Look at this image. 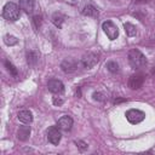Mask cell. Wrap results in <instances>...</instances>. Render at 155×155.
Segmentation results:
<instances>
[{
	"label": "cell",
	"mask_w": 155,
	"mask_h": 155,
	"mask_svg": "<svg viewBox=\"0 0 155 155\" xmlns=\"http://www.w3.org/2000/svg\"><path fill=\"white\" fill-rule=\"evenodd\" d=\"M127 58H128L130 65H131L133 69H140V68H143V67L147 64V58H145V56H144L139 50H136V48L128 51Z\"/></svg>",
	"instance_id": "obj_1"
},
{
	"label": "cell",
	"mask_w": 155,
	"mask_h": 155,
	"mask_svg": "<svg viewBox=\"0 0 155 155\" xmlns=\"http://www.w3.org/2000/svg\"><path fill=\"white\" fill-rule=\"evenodd\" d=\"M2 17L7 21H16L19 17V7L15 2L5 4L2 8Z\"/></svg>",
	"instance_id": "obj_2"
},
{
	"label": "cell",
	"mask_w": 155,
	"mask_h": 155,
	"mask_svg": "<svg viewBox=\"0 0 155 155\" xmlns=\"http://www.w3.org/2000/svg\"><path fill=\"white\" fill-rule=\"evenodd\" d=\"M125 115H126V119L128 120V122H131L133 125L139 124L145 119V114L142 110H138V109H130V110L126 111Z\"/></svg>",
	"instance_id": "obj_3"
},
{
	"label": "cell",
	"mask_w": 155,
	"mask_h": 155,
	"mask_svg": "<svg viewBox=\"0 0 155 155\" xmlns=\"http://www.w3.org/2000/svg\"><path fill=\"white\" fill-rule=\"evenodd\" d=\"M102 29L103 31L107 34V36L110 39V40H115L119 35V30H117V27L111 22V21H105L102 23Z\"/></svg>",
	"instance_id": "obj_4"
},
{
	"label": "cell",
	"mask_w": 155,
	"mask_h": 155,
	"mask_svg": "<svg viewBox=\"0 0 155 155\" xmlns=\"http://www.w3.org/2000/svg\"><path fill=\"white\" fill-rule=\"evenodd\" d=\"M99 61V56L94 52H88L87 54H85L82 58H81V64L84 68L86 69H91L93 68Z\"/></svg>",
	"instance_id": "obj_5"
},
{
	"label": "cell",
	"mask_w": 155,
	"mask_h": 155,
	"mask_svg": "<svg viewBox=\"0 0 155 155\" xmlns=\"http://www.w3.org/2000/svg\"><path fill=\"white\" fill-rule=\"evenodd\" d=\"M61 128L58 126H51L48 127L47 130V139L51 144L53 145H57L59 142H61V138H62V134H61Z\"/></svg>",
	"instance_id": "obj_6"
},
{
	"label": "cell",
	"mask_w": 155,
	"mask_h": 155,
	"mask_svg": "<svg viewBox=\"0 0 155 155\" xmlns=\"http://www.w3.org/2000/svg\"><path fill=\"white\" fill-rule=\"evenodd\" d=\"M47 88L50 92L54 93V94H61L64 92V84L61 80L57 79H51L47 82Z\"/></svg>",
	"instance_id": "obj_7"
},
{
	"label": "cell",
	"mask_w": 155,
	"mask_h": 155,
	"mask_svg": "<svg viewBox=\"0 0 155 155\" xmlns=\"http://www.w3.org/2000/svg\"><path fill=\"white\" fill-rule=\"evenodd\" d=\"M144 82V76L142 74H133L128 79V87L131 90H138Z\"/></svg>",
	"instance_id": "obj_8"
},
{
	"label": "cell",
	"mask_w": 155,
	"mask_h": 155,
	"mask_svg": "<svg viewBox=\"0 0 155 155\" xmlns=\"http://www.w3.org/2000/svg\"><path fill=\"white\" fill-rule=\"evenodd\" d=\"M61 68L64 73H74L78 69V62L71 58H67L61 63Z\"/></svg>",
	"instance_id": "obj_9"
},
{
	"label": "cell",
	"mask_w": 155,
	"mask_h": 155,
	"mask_svg": "<svg viewBox=\"0 0 155 155\" xmlns=\"http://www.w3.org/2000/svg\"><path fill=\"white\" fill-rule=\"evenodd\" d=\"M57 126L63 131H70L73 126V119L68 115H64L57 121Z\"/></svg>",
	"instance_id": "obj_10"
},
{
	"label": "cell",
	"mask_w": 155,
	"mask_h": 155,
	"mask_svg": "<svg viewBox=\"0 0 155 155\" xmlns=\"http://www.w3.org/2000/svg\"><path fill=\"white\" fill-rule=\"evenodd\" d=\"M19 7L27 13H33L35 7V0H19Z\"/></svg>",
	"instance_id": "obj_11"
},
{
	"label": "cell",
	"mask_w": 155,
	"mask_h": 155,
	"mask_svg": "<svg viewBox=\"0 0 155 155\" xmlns=\"http://www.w3.org/2000/svg\"><path fill=\"white\" fill-rule=\"evenodd\" d=\"M17 117L21 122L23 124H30L33 121V114L31 111L29 110H21L18 114H17Z\"/></svg>",
	"instance_id": "obj_12"
},
{
	"label": "cell",
	"mask_w": 155,
	"mask_h": 155,
	"mask_svg": "<svg viewBox=\"0 0 155 155\" xmlns=\"http://www.w3.org/2000/svg\"><path fill=\"white\" fill-rule=\"evenodd\" d=\"M30 132H31V130H30V126H21V127L18 128V132H17V137H18V139H19V140L24 142V140H27V139L29 138V136H30Z\"/></svg>",
	"instance_id": "obj_13"
},
{
	"label": "cell",
	"mask_w": 155,
	"mask_h": 155,
	"mask_svg": "<svg viewBox=\"0 0 155 155\" xmlns=\"http://www.w3.org/2000/svg\"><path fill=\"white\" fill-rule=\"evenodd\" d=\"M82 15L88 16V17H94V16L98 15V11L96 10L94 6H92V5H86V6L84 7V10H82Z\"/></svg>",
	"instance_id": "obj_14"
},
{
	"label": "cell",
	"mask_w": 155,
	"mask_h": 155,
	"mask_svg": "<svg viewBox=\"0 0 155 155\" xmlns=\"http://www.w3.org/2000/svg\"><path fill=\"white\" fill-rule=\"evenodd\" d=\"M38 58H39V57H38V53L34 52V51H30V52L27 53V62H28V64H29L30 67H35V65H36Z\"/></svg>",
	"instance_id": "obj_15"
},
{
	"label": "cell",
	"mask_w": 155,
	"mask_h": 155,
	"mask_svg": "<svg viewBox=\"0 0 155 155\" xmlns=\"http://www.w3.org/2000/svg\"><path fill=\"white\" fill-rule=\"evenodd\" d=\"M124 28H125V31H126V34H127L128 36H134V35H136V33H137L136 27H134L133 24L128 23V22L124 24Z\"/></svg>",
	"instance_id": "obj_16"
},
{
	"label": "cell",
	"mask_w": 155,
	"mask_h": 155,
	"mask_svg": "<svg viewBox=\"0 0 155 155\" xmlns=\"http://www.w3.org/2000/svg\"><path fill=\"white\" fill-rule=\"evenodd\" d=\"M52 22H53V24H54L56 27L62 28V24H63V16H62L61 13H58V12L53 13V16H52Z\"/></svg>",
	"instance_id": "obj_17"
},
{
	"label": "cell",
	"mask_w": 155,
	"mask_h": 155,
	"mask_svg": "<svg viewBox=\"0 0 155 155\" xmlns=\"http://www.w3.org/2000/svg\"><path fill=\"white\" fill-rule=\"evenodd\" d=\"M5 67H6V69L8 70V73L12 75V76H15V78H17V75H18V71H17V68L10 62V61H5Z\"/></svg>",
	"instance_id": "obj_18"
},
{
	"label": "cell",
	"mask_w": 155,
	"mask_h": 155,
	"mask_svg": "<svg viewBox=\"0 0 155 155\" xmlns=\"http://www.w3.org/2000/svg\"><path fill=\"white\" fill-rule=\"evenodd\" d=\"M17 38L16 36H13V35H5L4 36V42L7 45V46H13V45H16L17 44Z\"/></svg>",
	"instance_id": "obj_19"
},
{
	"label": "cell",
	"mask_w": 155,
	"mask_h": 155,
	"mask_svg": "<svg viewBox=\"0 0 155 155\" xmlns=\"http://www.w3.org/2000/svg\"><path fill=\"white\" fill-rule=\"evenodd\" d=\"M107 69L110 71V73H117L119 71V64L115 62V61H109L107 64H105Z\"/></svg>",
	"instance_id": "obj_20"
},
{
	"label": "cell",
	"mask_w": 155,
	"mask_h": 155,
	"mask_svg": "<svg viewBox=\"0 0 155 155\" xmlns=\"http://www.w3.org/2000/svg\"><path fill=\"white\" fill-rule=\"evenodd\" d=\"M40 23H41V17L40 16H34L33 17V24H34L35 29H38L40 27Z\"/></svg>",
	"instance_id": "obj_21"
},
{
	"label": "cell",
	"mask_w": 155,
	"mask_h": 155,
	"mask_svg": "<svg viewBox=\"0 0 155 155\" xmlns=\"http://www.w3.org/2000/svg\"><path fill=\"white\" fill-rule=\"evenodd\" d=\"M75 143H76V145L79 147V149H80L81 151H84V150L87 149V144H86L85 142H82V140H76Z\"/></svg>",
	"instance_id": "obj_22"
},
{
	"label": "cell",
	"mask_w": 155,
	"mask_h": 155,
	"mask_svg": "<svg viewBox=\"0 0 155 155\" xmlns=\"http://www.w3.org/2000/svg\"><path fill=\"white\" fill-rule=\"evenodd\" d=\"M93 98L96 101H104V94L101 92H96V93H93Z\"/></svg>",
	"instance_id": "obj_23"
},
{
	"label": "cell",
	"mask_w": 155,
	"mask_h": 155,
	"mask_svg": "<svg viewBox=\"0 0 155 155\" xmlns=\"http://www.w3.org/2000/svg\"><path fill=\"white\" fill-rule=\"evenodd\" d=\"M62 103H63V99H62V98H57V97L53 98V104H54V105H61Z\"/></svg>",
	"instance_id": "obj_24"
},
{
	"label": "cell",
	"mask_w": 155,
	"mask_h": 155,
	"mask_svg": "<svg viewBox=\"0 0 155 155\" xmlns=\"http://www.w3.org/2000/svg\"><path fill=\"white\" fill-rule=\"evenodd\" d=\"M136 2H140V4H143V2H149L150 0H134Z\"/></svg>",
	"instance_id": "obj_25"
},
{
	"label": "cell",
	"mask_w": 155,
	"mask_h": 155,
	"mask_svg": "<svg viewBox=\"0 0 155 155\" xmlns=\"http://www.w3.org/2000/svg\"><path fill=\"white\" fill-rule=\"evenodd\" d=\"M122 101H125V99H115V103H120V102H122Z\"/></svg>",
	"instance_id": "obj_26"
}]
</instances>
